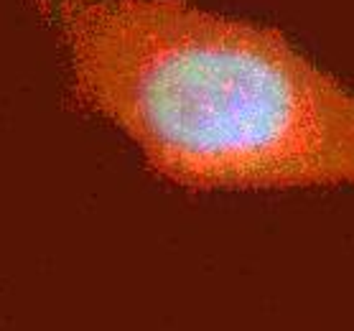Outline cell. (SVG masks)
I'll use <instances>...</instances> for the list:
<instances>
[{
  "label": "cell",
  "instance_id": "1",
  "mask_svg": "<svg viewBox=\"0 0 354 331\" xmlns=\"http://www.w3.org/2000/svg\"><path fill=\"white\" fill-rule=\"evenodd\" d=\"M77 97L194 189L354 184V92L281 33L184 0H44Z\"/></svg>",
  "mask_w": 354,
  "mask_h": 331
}]
</instances>
